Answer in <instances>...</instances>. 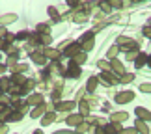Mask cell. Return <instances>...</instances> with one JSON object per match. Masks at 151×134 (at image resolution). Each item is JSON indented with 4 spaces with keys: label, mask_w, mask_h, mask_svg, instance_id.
Instances as JSON below:
<instances>
[{
    "label": "cell",
    "mask_w": 151,
    "mask_h": 134,
    "mask_svg": "<svg viewBox=\"0 0 151 134\" xmlns=\"http://www.w3.org/2000/svg\"><path fill=\"white\" fill-rule=\"evenodd\" d=\"M78 52H80V45L78 43H69V45H65V49H63V54L69 56V58H75Z\"/></svg>",
    "instance_id": "obj_1"
},
{
    "label": "cell",
    "mask_w": 151,
    "mask_h": 134,
    "mask_svg": "<svg viewBox=\"0 0 151 134\" xmlns=\"http://www.w3.org/2000/svg\"><path fill=\"white\" fill-rule=\"evenodd\" d=\"M65 77H71V78H77V77H80V67L75 63L73 60H71V63H69V69L65 71Z\"/></svg>",
    "instance_id": "obj_2"
},
{
    "label": "cell",
    "mask_w": 151,
    "mask_h": 134,
    "mask_svg": "<svg viewBox=\"0 0 151 134\" xmlns=\"http://www.w3.org/2000/svg\"><path fill=\"white\" fill-rule=\"evenodd\" d=\"M132 97H134L132 91H123V93H118V95H116V101H118L119 104H125V102L132 101Z\"/></svg>",
    "instance_id": "obj_3"
},
{
    "label": "cell",
    "mask_w": 151,
    "mask_h": 134,
    "mask_svg": "<svg viewBox=\"0 0 151 134\" xmlns=\"http://www.w3.org/2000/svg\"><path fill=\"white\" fill-rule=\"evenodd\" d=\"M67 125L69 127H80L82 125V114H73L67 118Z\"/></svg>",
    "instance_id": "obj_4"
},
{
    "label": "cell",
    "mask_w": 151,
    "mask_h": 134,
    "mask_svg": "<svg viewBox=\"0 0 151 134\" xmlns=\"http://www.w3.org/2000/svg\"><path fill=\"white\" fill-rule=\"evenodd\" d=\"M99 78H101V80H104V84H108V86H112V84L118 82V80H116V77H114V75L110 73V71H103Z\"/></svg>",
    "instance_id": "obj_5"
},
{
    "label": "cell",
    "mask_w": 151,
    "mask_h": 134,
    "mask_svg": "<svg viewBox=\"0 0 151 134\" xmlns=\"http://www.w3.org/2000/svg\"><path fill=\"white\" fill-rule=\"evenodd\" d=\"M134 112H136V115H138V119H140V121H149L151 119V112H149V110H146V108H136L134 110Z\"/></svg>",
    "instance_id": "obj_6"
},
{
    "label": "cell",
    "mask_w": 151,
    "mask_h": 134,
    "mask_svg": "<svg viewBox=\"0 0 151 134\" xmlns=\"http://www.w3.org/2000/svg\"><path fill=\"white\" fill-rule=\"evenodd\" d=\"M26 104H28V106H39V104H43V95H39V93H36V95L28 97Z\"/></svg>",
    "instance_id": "obj_7"
},
{
    "label": "cell",
    "mask_w": 151,
    "mask_h": 134,
    "mask_svg": "<svg viewBox=\"0 0 151 134\" xmlns=\"http://www.w3.org/2000/svg\"><path fill=\"white\" fill-rule=\"evenodd\" d=\"M110 69H114L116 75H119V77L125 75V67H123V63H121L119 60H112V67H110Z\"/></svg>",
    "instance_id": "obj_8"
},
{
    "label": "cell",
    "mask_w": 151,
    "mask_h": 134,
    "mask_svg": "<svg viewBox=\"0 0 151 134\" xmlns=\"http://www.w3.org/2000/svg\"><path fill=\"white\" fill-rule=\"evenodd\" d=\"M43 56H47V58H50L52 62H58V60H60V52H58V50H54V49H45V52H43Z\"/></svg>",
    "instance_id": "obj_9"
},
{
    "label": "cell",
    "mask_w": 151,
    "mask_h": 134,
    "mask_svg": "<svg viewBox=\"0 0 151 134\" xmlns=\"http://www.w3.org/2000/svg\"><path fill=\"white\" fill-rule=\"evenodd\" d=\"M134 130L142 132V134H149V127L146 125V121H140V119H138L136 123H134Z\"/></svg>",
    "instance_id": "obj_10"
},
{
    "label": "cell",
    "mask_w": 151,
    "mask_h": 134,
    "mask_svg": "<svg viewBox=\"0 0 151 134\" xmlns=\"http://www.w3.org/2000/svg\"><path fill=\"white\" fill-rule=\"evenodd\" d=\"M9 80H11V84H13V86H24V82H26V78L22 77V75H13Z\"/></svg>",
    "instance_id": "obj_11"
},
{
    "label": "cell",
    "mask_w": 151,
    "mask_h": 134,
    "mask_svg": "<svg viewBox=\"0 0 151 134\" xmlns=\"http://www.w3.org/2000/svg\"><path fill=\"white\" fill-rule=\"evenodd\" d=\"M54 118H56V114H54V112H49L47 115H43V118H41V125H43V127L50 125L52 121H54Z\"/></svg>",
    "instance_id": "obj_12"
},
{
    "label": "cell",
    "mask_w": 151,
    "mask_h": 134,
    "mask_svg": "<svg viewBox=\"0 0 151 134\" xmlns=\"http://www.w3.org/2000/svg\"><path fill=\"white\" fill-rule=\"evenodd\" d=\"M15 21H17V15H13V13L4 15V17H0V26H2V24H9V22H15Z\"/></svg>",
    "instance_id": "obj_13"
},
{
    "label": "cell",
    "mask_w": 151,
    "mask_h": 134,
    "mask_svg": "<svg viewBox=\"0 0 151 134\" xmlns=\"http://www.w3.org/2000/svg\"><path fill=\"white\" fill-rule=\"evenodd\" d=\"M121 129L116 123H110V125H106L104 127V134H116V132H119Z\"/></svg>",
    "instance_id": "obj_14"
},
{
    "label": "cell",
    "mask_w": 151,
    "mask_h": 134,
    "mask_svg": "<svg viewBox=\"0 0 151 134\" xmlns=\"http://www.w3.org/2000/svg\"><path fill=\"white\" fill-rule=\"evenodd\" d=\"M45 110H47L45 102H43V104H39V106H36V108H34V112H32V118H39V115H41Z\"/></svg>",
    "instance_id": "obj_15"
},
{
    "label": "cell",
    "mask_w": 151,
    "mask_h": 134,
    "mask_svg": "<svg viewBox=\"0 0 151 134\" xmlns=\"http://www.w3.org/2000/svg\"><path fill=\"white\" fill-rule=\"evenodd\" d=\"M9 88H11V80L9 78H0V90L9 91Z\"/></svg>",
    "instance_id": "obj_16"
},
{
    "label": "cell",
    "mask_w": 151,
    "mask_h": 134,
    "mask_svg": "<svg viewBox=\"0 0 151 134\" xmlns=\"http://www.w3.org/2000/svg\"><path fill=\"white\" fill-rule=\"evenodd\" d=\"M129 115H127V112H119V114H112V121L114 123H118V121H125Z\"/></svg>",
    "instance_id": "obj_17"
},
{
    "label": "cell",
    "mask_w": 151,
    "mask_h": 134,
    "mask_svg": "<svg viewBox=\"0 0 151 134\" xmlns=\"http://www.w3.org/2000/svg\"><path fill=\"white\" fill-rule=\"evenodd\" d=\"M132 80H134V73H125L123 77L119 78V82L121 84H129V82H132Z\"/></svg>",
    "instance_id": "obj_18"
},
{
    "label": "cell",
    "mask_w": 151,
    "mask_h": 134,
    "mask_svg": "<svg viewBox=\"0 0 151 134\" xmlns=\"http://www.w3.org/2000/svg\"><path fill=\"white\" fill-rule=\"evenodd\" d=\"M146 62H147V54H144V52H138V56H136V65L142 67Z\"/></svg>",
    "instance_id": "obj_19"
},
{
    "label": "cell",
    "mask_w": 151,
    "mask_h": 134,
    "mask_svg": "<svg viewBox=\"0 0 151 134\" xmlns=\"http://www.w3.org/2000/svg\"><path fill=\"white\" fill-rule=\"evenodd\" d=\"M86 56H88L86 52H78V54L75 56V58H71V60H73V62L78 65V63H84V62H86Z\"/></svg>",
    "instance_id": "obj_20"
},
{
    "label": "cell",
    "mask_w": 151,
    "mask_h": 134,
    "mask_svg": "<svg viewBox=\"0 0 151 134\" xmlns=\"http://www.w3.org/2000/svg\"><path fill=\"white\" fill-rule=\"evenodd\" d=\"M32 60L41 65V63H45V56H43V54H39V52H34V54H32Z\"/></svg>",
    "instance_id": "obj_21"
},
{
    "label": "cell",
    "mask_w": 151,
    "mask_h": 134,
    "mask_svg": "<svg viewBox=\"0 0 151 134\" xmlns=\"http://www.w3.org/2000/svg\"><path fill=\"white\" fill-rule=\"evenodd\" d=\"M97 80H99V78H95V77H91V78L88 80V86H86V88H88V91H93V90L97 88Z\"/></svg>",
    "instance_id": "obj_22"
},
{
    "label": "cell",
    "mask_w": 151,
    "mask_h": 134,
    "mask_svg": "<svg viewBox=\"0 0 151 134\" xmlns=\"http://www.w3.org/2000/svg\"><path fill=\"white\" fill-rule=\"evenodd\" d=\"M75 108V102H62L58 104V110H73Z\"/></svg>",
    "instance_id": "obj_23"
},
{
    "label": "cell",
    "mask_w": 151,
    "mask_h": 134,
    "mask_svg": "<svg viewBox=\"0 0 151 134\" xmlns=\"http://www.w3.org/2000/svg\"><path fill=\"white\" fill-rule=\"evenodd\" d=\"M50 41H52V39H50L49 34H43V36H39V43H41V45H49Z\"/></svg>",
    "instance_id": "obj_24"
},
{
    "label": "cell",
    "mask_w": 151,
    "mask_h": 134,
    "mask_svg": "<svg viewBox=\"0 0 151 134\" xmlns=\"http://www.w3.org/2000/svg\"><path fill=\"white\" fill-rule=\"evenodd\" d=\"M8 54H9L11 58H15V60H17V56H19V50H17L15 47H11V45H9V47H8Z\"/></svg>",
    "instance_id": "obj_25"
},
{
    "label": "cell",
    "mask_w": 151,
    "mask_h": 134,
    "mask_svg": "<svg viewBox=\"0 0 151 134\" xmlns=\"http://www.w3.org/2000/svg\"><path fill=\"white\" fill-rule=\"evenodd\" d=\"M49 15H50V17H52L54 21H60V15H58L56 8H49Z\"/></svg>",
    "instance_id": "obj_26"
},
{
    "label": "cell",
    "mask_w": 151,
    "mask_h": 134,
    "mask_svg": "<svg viewBox=\"0 0 151 134\" xmlns=\"http://www.w3.org/2000/svg\"><path fill=\"white\" fill-rule=\"evenodd\" d=\"M116 54H118V45H114V47H110V50H108V58H116Z\"/></svg>",
    "instance_id": "obj_27"
},
{
    "label": "cell",
    "mask_w": 151,
    "mask_h": 134,
    "mask_svg": "<svg viewBox=\"0 0 151 134\" xmlns=\"http://www.w3.org/2000/svg\"><path fill=\"white\" fill-rule=\"evenodd\" d=\"M136 56H138V49H132V50L127 52V60H134Z\"/></svg>",
    "instance_id": "obj_28"
},
{
    "label": "cell",
    "mask_w": 151,
    "mask_h": 134,
    "mask_svg": "<svg viewBox=\"0 0 151 134\" xmlns=\"http://www.w3.org/2000/svg\"><path fill=\"white\" fill-rule=\"evenodd\" d=\"M8 47H9V43L6 41V37H0V49H2V50H8Z\"/></svg>",
    "instance_id": "obj_29"
},
{
    "label": "cell",
    "mask_w": 151,
    "mask_h": 134,
    "mask_svg": "<svg viewBox=\"0 0 151 134\" xmlns=\"http://www.w3.org/2000/svg\"><path fill=\"white\" fill-rule=\"evenodd\" d=\"M144 36H146V37H149V39H151V22H149L147 26H144Z\"/></svg>",
    "instance_id": "obj_30"
},
{
    "label": "cell",
    "mask_w": 151,
    "mask_h": 134,
    "mask_svg": "<svg viewBox=\"0 0 151 134\" xmlns=\"http://www.w3.org/2000/svg\"><path fill=\"white\" fill-rule=\"evenodd\" d=\"M80 110H82V114H90V112H88V110H90V106H88V102H84V101L80 102Z\"/></svg>",
    "instance_id": "obj_31"
},
{
    "label": "cell",
    "mask_w": 151,
    "mask_h": 134,
    "mask_svg": "<svg viewBox=\"0 0 151 134\" xmlns=\"http://www.w3.org/2000/svg\"><path fill=\"white\" fill-rule=\"evenodd\" d=\"M26 37H30V36H28V32H21V34H17V36H15V39H21V41H22V39H26Z\"/></svg>",
    "instance_id": "obj_32"
},
{
    "label": "cell",
    "mask_w": 151,
    "mask_h": 134,
    "mask_svg": "<svg viewBox=\"0 0 151 134\" xmlns=\"http://www.w3.org/2000/svg\"><path fill=\"white\" fill-rule=\"evenodd\" d=\"M99 67L103 71H110V63H106V62H99Z\"/></svg>",
    "instance_id": "obj_33"
},
{
    "label": "cell",
    "mask_w": 151,
    "mask_h": 134,
    "mask_svg": "<svg viewBox=\"0 0 151 134\" xmlns=\"http://www.w3.org/2000/svg\"><path fill=\"white\" fill-rule=\"evenodd\" d=\"M37 32H45V34H47V32H49V26H47V24H39V26H37Z\"/></svg>",
    "instance_id": "obj_34"
},
{
    "label": "cell",
    "mask_w": 151,
    "mask_h": 134,
    "mask_svg": "<svg viewBox=\"0 0 151 134\" xmlns=\"http://www.w3.org/2000/svg\"><path fill=\"white\" fill-rule=\"evenodd\" d=\"M140 90H142V91H146V93L151 91V84H142V86H140Z\"/></svg>",
    "instance_id": "obj_35"
},
{
    "label": "cell",
    "mask_w": 151,
    "mask_h": 134,
    "mask_svg": "<svg viewBox=\"0 0 151 134\" xmlns=\"http://www.w3.org/2000/svg\"><path fill=\"white\" fill-rule=\"evenodd\" d=\"M101 8H103V11H104V13H110V4H101Z\"/></svg>",
    "instance_id": "obj_36"
},
{
    "label": "cell",
    "mask_w": 151,
    "mask_h": 134,
    "mask_svg": "<svg viewBox=\"0 0 151 134\" xmlns=\"http://www.w3.org/2000/svg\"><path fill=\"white\" fill-rule=\"evenodd\" d=\"M110 6H114V8H121L123 6V2H116V0H112V2H108Z\"/></svg>",
    "instance_id": "obj_37"
},
{
    "label": "cell",
    "mask_w": 151,
    "mask_h": 134,
    "mask_svg": "<svg viewBox=\"0 0 151 134\" xmlns=\"http://www.w3.org/2000/svg\"><path fill=\"white\" fill-rule=\"evenodd\" d=\"M134 129H127V130H119V134H134Z\"/></svg>",
    "instance_id": "obj_38"
},
{
    "label": "cell",
    "mask_w": 151,
    "mask_h": 134,
    "mask_svg": "<svg viewBox=\"0 0 151 134\" xmlns=\"http://www.w3.org/2000/svg\"><path fill=\"white\" fill-rule=\"evenodd\" d=\"M6 132H8V127H6V125H0V134H6Z\"/></svg>",
    "instance_id": "obj_39"
},
{
    "label": "cell",
    "mask_w": 151,
    "mask_h": 134,
    "mask_svg": "<svg viewBox=\"0 0 151 134\" xmlns=\"http://www.w3.org/2000/svg\"><path fill=\"white\" fill-rule=\"evenodd\" d=\"M95 134H104V127H97V130H95Z\"/></svg>",
    "instance_id": "obj_40"
},
{
    "label": "cell",
    "mask_w": 151,
    "mask_h": 134,
    "mask_svg": "<svg viewBox=\"0 0 151 134\" xmlns=\"http://www.w3.org/2000/svg\"><path fill=\"white\" fill-rule=\"evenodd\" d=\"M4 36H6V30H4L2 26H0V37H4Z\"/></svg>",
    "instance_id": "obj_41"
},
{
    "label": "cell",
    "mask_w": 151,
    "mask_h": 134,
    "mask_svg": "<svg viewBox=\"0 0 151 134\" xmlns=\"http://www.w3.org/2000/svg\"><path fill=\"white\" fill-rule=\"evenodd\" d=\"M6 69H8V67H6V65H4V63H0V73H4V71H6Z\"/></svg>",
    "instance_id": "obj_42"
},
{
    "label": "cell",
    "mask_w": 151,
    "mask_h": 134,
    "mask_svg": "<svg viewBox=\"0 0 151 134\" xmlns=\"http://www.w3.org/2000/svg\"><path fill=\"white\" fill-rule=\"evenodd\" d=\"M147 62H149V67H151V56H147Z\"/></svg>",
    "instance_id": "obj_43"
},
{
    "label": "cell",
    "mask_w": 151,
    "mask_h": 134,
    "mask_svg": "<svg viewBox=\"0 0 151 134\" xmlns=\"http://www.w3.org/2000/svg\"><path fill=\"white\" fill-rule=\"evenodd\" d=\"M34 134H43V132H41V130H36V132H34Z\"/></svg>",
    "instance_id": "obj_44"
}]
</instances>
